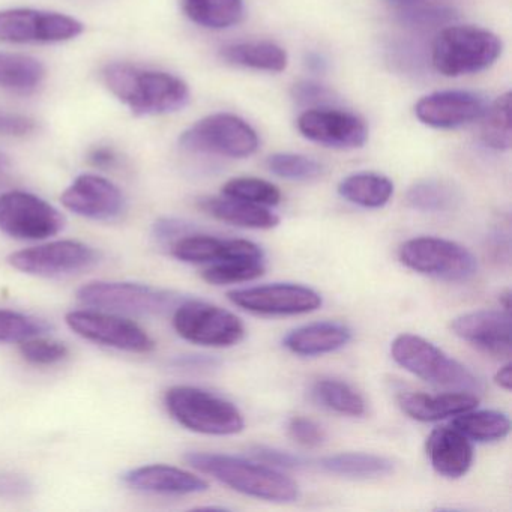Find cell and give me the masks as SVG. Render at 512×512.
Instances as JSON below:
<instances>
[{
    "label": "cell",
    "mask_w": 512,
    "mask_h": 512,
    "mask_svg": "<svg viewBox=\"0 0 512 512\" xmlns=\"http://www.w3.org/2000/svg\"><path fill=\"white\" fill-rule=\"evenodd\" d=\"M103 80L109 91L137 116L178 112L190 101L187 83L164 71L115 62L104 68Z\"/></svg>",
    "instance_id": "obj_1"
},
{
    "label": "cell",
    "mask_w": 512,
    "mask_h": 512,
    "mask_svg": "<svg viewBox=\"0 0 512 512\" xmlns=\"http://www.w3.org/2000/svg\"><path fill=\"white\" fill-rule=\"evenodd\" d=\"M35 122L31 118L13 113H0V136H28L35 130Z\"/></svg>",
    "instance_id": "obj_45"
},
{
    "label": "cell",
    "mask_w": 512,
    "mask_h": 512,
    "mask_svg": "<svg viewBox=\"0 0 512 512\" xmlns=\"http://www.w3.org/2000/svg\"><path fill=\"white\" fill-rule=\"evenodd\" d=\"M46 329L47 326L35 317L0 308V343H22L43 334Z\"/></svg>",
    "instance_id": "obj_37"
},
{
    "label": "cell",
    "mask_w": 512,
    "mask_h": 512,
    "mask_svg": "<svg viewBox=\"0 0 512 512\" xmlns=\"http://www.w3.org/2000/svg\"><path fill=\"white\" fill-rule=\"evenodd\" d=\"M20 353L23 358L34 365H55L65 361L70 355V350L65 343L52 338H43L40 335L23 340L20 343Z\"/></svg>",
    "instance_id": "obj_38"
},
{
    "label": "cell",
    "mask_w": 512,
    "mask_h": 512,
    "mask_svg": "<svg viewBox=\"0 0 512 512\" xmlns=\"http://www.w3.org/2000/svg\"><path fill=\"white\" fill-rule=\"evenodd\" d=\"M479 397L472 392L454 391L445 394L401 392L398 406L409 418L419 422H437L454 418L467 410L476 409Z\"/></svg>",
    "instance_id": "obj_22"
},
{
    "label": "cell",
    "mask_w": 512,
    "mask_h": 512,
    "mask_svg": "<svg viewBox=\"0 0 512 512\" xmlns=\"http://www.w3.org/2000/svg\"><path fill=\"white\" fill-rule=\"evenodd\" d=\"M172 254L176 259L193 265H214L227 260H265L259 245L247 239H221L202 233H188L173 242Z\"/></svg>",
    "instance_id": "obj_19"
},
{
    "label": "cell",
    "mask_w": 512,
    "mask_h": 512,
    "mask_svg": "<svg viewBox=\"0 0 512 512\" xmlns=\"http://www.w3.org/2000/svg\"><path fill=\"white\" fill-rule=\"evenodd\" d=\"M488 104L481 95L467 91L434 92L416 103L415 115L422 124L437 130H457L479 121Z\"/></svg>",
    "instance_id": "obj_16"
},
{
    "label": "cell",
    "mask_w": 512,
    "mask_h": 512,
    "mask_svg": "<svg viewBox=\"0 0 512 512\" xmlns=\"http://www.w3.org/2000/svg\"><path fill=\"white\" fill-rule=\"evenodd\" d=\"M179 337L203 347H232L245 337V326L232 311L197 299H185L173 310Z\"/></svg>",
    "instance_id": "obj_8"
},
{
    "label": "cell",
    "mask_w": 512,
    "mask_h": 512,
    "mask_svg": "<svg viewBox=\"0 0 512 512\" xmlns=\"http://www.w3.org/2000/svg\"><path fill=\"white\" fill-rule=\"evenodd\" d=\"M494 382H496L497 386L505 389V391H511L512 389V368L509 362H506L503 367H500L497 370V373L494 374Z\"/></svg>",
    "instance_id": "obj_48"
},
{
    "label": "cell",
    "mask_w": 512,
    "mask_h": 512,
    "mask_svg": "<svg viewBox=\"0 0 512 512\" xmlns=\"http://www.w3.org/2000/svg\"><path fill=\"white\" fill-rule=\"evenodd\" d=\"M298 130L305 139L326 148L358 149L367 143L365 122L353 113L334 107H314L302 113Z\"/></svg>",
    "instance_id": "obj_15"
},
{
    "label": "cell",
    "mask_w": 512,
    "mask_h": 512,
    "mask_svg": "<svg viewBox=\"0 0 512 512\" xmlns=\"http://www.w3.org/2000/svg\"><path fill=\"white\" fill-rule=\"evenodd\" d=\"M292 98L301 106L326 107L331 106L337 95L328 86L313 80H301L292 88Z\"/></svg>",
    "instance_id": "obj_39"
},
{
    "label": "cell",
    "mask_w": 512,
    "mask_h": 512,
    "mask_svg": "<svg viewBox=\"0 0 512 512\" xmlns=\"http://www.w3.org/2000/svg\"><path fill=\"white\" fill-rule=\"evenodd\" d=\"M386 2H388V4L394 5V7L409 10V8L418 7V5H421L424 0H386Z\"/></svg>",
    "instance_id": "obj_50"
},
{
    "label": "cell",
    "mask_w": 512,
    "mask_h": 512,
    "mask_svg": "<svg viewBox=\"0 0 512 512\" xmlns=\"http://www.w3.org/2000/svg\"><path fill=\"white\" fill-rule=\"evenodd\" d=\"M43 64L37 59L23 55L0 53V88L29 92L43 82Z\"/></svg>",
    "instance_id": "obj_32"
},
{
    "label": "cell",
    "mask_w": 512,
    "mask_h": 512,
    "mask_svg": "<svg viewBox=\"0 0 512 512\" xmlns=\"http://www.w3.org/2000/svg\"><path fill=\"white\" fill-rule=\"evenodd\" d=\"M502 41L478 26H449L433 43L431 62L445 77L470 76L490 68L502 55Z\"/></svg>",
    "instance_id": "obj_5"
},
{
    "label": "cell",
    "mask_w": 512,
    "mask_h": 512,
    "mask_svg": "<svg viewBox=\"0 0 512 512\" xmlns=\"http://www.w3.org/2000/svg\"><path fill=\"white\" fill-rule=\"evenodd\" d=\"M10 167V158H8L7 155H4L2 154V152H0V179L4 178V176L7 175L8 170H10Z\"/></svg>",
    "instance_id": "obj_51"
},
{
    "label": "cell",
    "mask_w": 512,
    "mask_h": 512,
    "mask_svg": "<svg viewBox=\"0 0 512 512\" xmlns=\"http://www.w3.org/2000/svg\"><path fill=\"white\" fill-rule=\"evenodd\" d=\"M250 455L254 460L278 470H296L310 466V463L301 455L281 451V449L271 448V446H254L251 449Z\"/></svg>",
    "instance_id": "obj_40"
},
{
    "label": "cell",
    "mask_w": 512,
    "mask_h": 512,
    "mask_svg": "<svg viewBox=\"0 0 512 512\" xmlns=\"http://www.w3.org/2000/svg\"><path fill=\"white\" fill-rule=\"evenodd\" d=\"M233 305L257 316L283 317L313 313L322 307V296L311 287L293 283L263 284L232 290Z\"/></svg>",
    "instance_id": "obj_13"
},
{
    "label": "cell",
    "mask_w": 512,
    "mask_h": 512,
    "mask_svg": "<svg viewBox=\"0 0 512 512\" xmlns=\"http://www.w3.org/2000/svg\"><path fill=\"white\" fill-rule=\"evenodd\" d=\"M338 194L361 208L379 209L388 205L394 194V184L391 179L379 173H353L340 182Z\"/></svg>",
    "instance_id": "obj_27"
},
{
    "label": "cell",
    "mask_w": 512,
    "mask_h": 512,
    "mask_svg": "<svg viewBox=\"0 0 512 512\" xmlns=\"http://www.w3.org/2000/svg\"><path fill=\"white\" fill-rule=\"evenodd\" d=\"M323 472L349 479L382 478L394 472V463L383 455L368 452H341L316 461Z\"/></svg>",
    "instance_id": "obj_26"
},
{
    "label": "cell",
    "mask_w": 512,
    "mask_h": 512,
    "mask_svg": "<svg viewBox=\"0 0 512 512\" xmlns=\"http://www.w3.org/2000/svg\"><path fill=\"white\" fill-rule=\"evenodd\" d=\"M173 364L184 370H206L218 365V361L206 355H181L173 361Z\"/></svg>",
    "instance_id": "obj_46"
},
{
    "label": "cell",
    "mask_w": 512,
    "mask_h": 512,
    "mask_svg": "<svg viewBox=\"0 0 512 512\" xmlns=\"http://www.w3.org/2000/svg\"><path fill=\"white\" fill-rule=\"evenodd\" d=\"M199 206L215 220L242 229L271 230L280 224L278 215L266 206L254 205L232 197H205L200 200Z\"/></svg>",
    "instance_id": "obj_24"
},
{
    "label": "cell",
    "mask_w": 512,
    "mask_h": 512,
    "mask_svg": "<svg viewBox=\"0 0 512 512\" xmlns=\"http://www.w3.org/2000/svg\"><path fill=\"white\" fill-rule=\"evenodd\" d=\"M64 229L61 212L26 191L0 194V232L20 241H44Z\"/></svg>",
    "instance_id": "obj_10"
},
{
    "label": "cell",
    "mask_w": 512,
    "mask_h": 512,
    "mask_svg": "<svg viewBox=\"0 0 512 512\" xmlns=\"http://www.w3.org/2000/svg\"><path fill=\"white\" fill-rule=\"evenodd\" d=\"M83 25L65 14L50 11H0V41L13 44L62 43L79 37Z\"/></svg>",
    "instance_id": "obj_14"
},
{
    "label": "cell",
    "mask_w": 512,
    "mask_h": 512,
    "mask_svg": "<svg viewBox=\"0 0 512 512\" xmlns=\"http://www.w3.org/2000/svg\"><path fill=\"white\" fill-rule=\"evenodd\" d=\"M311 397L320 406L344 416L359 418L367 413L361 392L344 380L322 377L311 386Z\"/></svg>",
    "instance_id": "obj_29"
},
{
    "label": "cell",
    "mask_w": 512,
    "mask_h": 512,
    "mask_svg": "<svg viewBox=\"0 0 512 512\" xmlns=\"http://www.w3.org/2000/svg\"><path fill=\"white\" fill-rule=\"evenodd\" d=\"M350 340L352 331L349 326L338 322H316L293 329L283 338V344L293 355L313 358L337 352Z\"/></svg>",
    "instance_id": "obj_23"
},
{
    "label": "cell",
    "mask_w": 512,
    "mask_h": 512,
    "mask_svg": "<svg viewBox=\"0 0 512 512\" xmlns=\"http://www.w3.org/2000/svg\"><path fill=\"white\" fill-rule=\"evenodd\" d=\"M188 19L206 29L233 28L244 19V0H182Z\"/></svg>",
    "instance_id": "obj_28"
},
{
    "label": "cell",
    "mask_w": 512,
    "mask_h": 512,
    "mask_svg": "<svg viewBox=\"0 0 512 512\" xmlns=\"http://www.w3.org/2000/svg\"><path fill=\"white\" fill-rule=\"evenodd\" d=\"M185 151L248 158L259 149V136L248 122L232 113H217L194 124L179 139Z\"/></svg>",
    "instance_id": "obj_9"
},
{
    "label": "cell",
    "mask_w": 512,
    "mask_h": 512,
    "mask_svg": "<svg viewBox=\"0 0 512 512\" xmlns=\"http://www.w3.org/2000/svg\"><path fill=\"white\" fill-rule=\"evenodd\" d=\"M65 208L83 218L112 221L125 209L122 191L109 179L98 175H82L64 191L61 197Z\"/></svg>",
    "instance_id": "obj_17"
},
{
    "label": "cell",
    "mask_w": 512,
    "mask_h": 512,
    "mask_svg": "<svg viewBox=\"0 0 512 512\" xmlns=\"http://www.w3.org/2000/svg\"><path fill=\"white\" fill-rule=\"evenodd\" d=\"M431 467L443 478H463L473 464L472 440L455 427H437L425 443Z\"/></svg>",
    "instance_id": "obj_21"
},
{
    "label": "cell",
    "mask_w": 512,
    "mask_h": 512,
    "mask_svg": "<svg viewBox=\"0 0 512 512\" xmlns=\"http://www.w3.org/2000/svg\"><path fill=\"white\" fill-rule=\"evenodd\" d=\"M34 493V484L28 476L17 472H0V499H26Z\"/></svg>",
    "instance_id": "obj_42"
},
{
    "label": "cell",
    "mask_w": 512,
    "mask_h": 512,
    "mask_svg": "<svg viewBox=\"0 0 512 512\" xmlns=\"http://www.w3.org/2000/svg\"><path fill=\"white\" fill-rule=\"evenodd\" d=\"M266 167L275 176L287 181L305 182L320 178L323 164L299 154H274L266 160Z\"/></svg>",
    "instance_id": "obj_36"
},
{
    "label": "cell",
    "mask_w": 512,
    "mask_h": 512,
    "mask_svg": "<svg viewBox=\"0 0 512 512\" xmlns=\"http://www.w3.org/2000/svg\"><path fill=\"white\" fill-rule=\"evenodd\" d=\"M391 356L404 370L431 385L476 395L484 391V383L472 370L419 335L395 337Z\"/></svg>",
    "instance_id": "obj_3"
},
{
    "label": "cell",
    "mask_w": 512,
    "mask_h": 512,
    "mask_svg": "<svg viewBox=\"0 0 512 512\" xmlns=\"http://www.w3.org/2000/svg\"><path fill=\"white\" fill-rule=\"evenodd\" d=\"M404 23L410 26H437L448 23L449 20L454 19V13L446 8H418L413 7L404 11L401 16Z\"/></svg>",
    "instance_id": "obj_43"
},
{
    "label": "cell",
    "mask_w": 512,
    "mask_h": 512,
    "mask_svg": "<svg viewBox=\"0 0 512 512\" xmlns=\"http://www.w3.org/2000/svg\"><path fill=\"white\" fill-rule=\"evenodd\" d=\"M451 331L470 346L496 356L511 355V317L505 310H476L451 322Z\"/></svg>",
    "instance_id": "obj_18"
},
{
    "label": "cell",
    "mask_w": 512,
    "mask_h": 512,
    "mask_svg": "<svg viewBox=\"0 0 512 512\" xmlns=\"http://www.w3.org/2000/svg\"><path fill=\"white\" fill-rule=\"evenodd\" d=\"M223 196L244 200L254 205L277 206L281 202V191L277 185L259 178H235L221 188Z\"/></svg>",
    "instance_id": "obj_35"
},
{
    "label": "cell",
    "mask_w": 512,
    "mask_h": 512,
    "mask_svg": "<svg viewBox=\"0 0 512 512\" xmlns=\"http://www.w3.org/2000/svg\"><path fill=\"white\" fill-rule=\"evenodd\" d=\"M452 427L476 443H493L508 437L511 421L508 415L497 410H467L454 416Z\"/></svg>",
    "instance_id": "obj_30"
},
{
    "label": "cell",
    "mask_w": 512,
    "mask_h": 512,
    "mask_svg": "<svg viewBox=\"0 0 512 512\" xmlns=\"http://www.w3.org/2000/svg\"><path fill=\"white\" fill-rule=\"evenodd\" d=\"M220 56L226 64L268 73H281L289 64L286 50L271 41L229 44L221 49Z\"/></svg>",
    "instance_id": "obj_25"
},
{
    "label": "cell",
    "mask_w": 512,
    "mask_h": 512,
    "mask_svg": "<svg viewBox=\"0 0 512 512\" xmlns=\"http://www.w3.org/2000/svg\"><path fill=\"white\" fill-rule=\"evenodd\" d=\"M196 227L188 221L179 220V218H160L154 224V236L160 242H175L182 236L193 233Z\"/></svg>",
    "instance_id": "obj_44"
},
{
    "label": "cell",
    "mask_w": 512,
    "mask_h": 512,
    "mask_svg": "<svg viewBox=\"0 0 512 512\" xmlns=\"http://www.w3.org/2000/svg\"><path fill=\"white\" fill-rule=\"evenodd\" d=\"M305 65H307L308 70L313 71V73H325L328 70V61L323 58L319 53H310L305 58Z\"/></svg>",
    "instance_id": "obj_49"
},
{
    "label": "cell",
    "mask_w": 512,
    "mask_h": 512,
    "mask_svg": "<svg viewBox=\"0 0 512 512\" xmlns=\"http://www.w3.org/2000/svg\"><path fill=\"white\" fill-rule=\"evenodd\" d=\"M499 301L500 305H502V310L509 311V307H511V292L505 290V292L500 295Z\"/></svg>",
    "instance_id": "obj_52"
},
{
    "label": "cell",
    "mask_w": 512,
    "mask_h": 512,
    "mask_svg": "<svg viewBox=\"0 0 512 512\" xmlns=\"http://www.w3.org/2000/svg\"><path fill=\"white\" fill-rule=\"evenodd\" d=\"M100 254L91 245L80 241H55L16 251L8 263L17 271L37 277H64L92 268Z\"/></svg>",
    "instance_id": "obj_12"
},
{
    "label": "cell",
    "mask_w": 512,
    "mask_h": 512,
    "mask_svg": "<svg viewBox=\"0 0 512 512\" xmlns=\"http://www.w3.org/2000/svg\"><path fill=\"white\" fill-rule=\"evenodd\" d=\"M122 481L133 490L163 496H188L209 488L208 482L200 476L167 464H148L128 470L122 475Z\"/></svg>",
    "instance_id": "obj_20"
},
{
    "label": "cell",
    "mask_w": 512,
    "mask_h": 512,
    "mask_svg": "<svg viewBox=\"0 0 512 512\" xmlns=\"http://www.w3.org/2000/svg\"><path fill=\"white\" fill-rule=\"evenodd\" d=\"M77 299L83 305L110 313L157 316L175 310L187 298L146 284L92 281L80 287Z\"/></svg>",
    "instance_id": "obj_7"
},
{
    "label": "cell",
    "mask_w": 512,
    "mask_h": 512,
    "mask_svg": "<svg viewBox=\"0 0 512 512\" xmlns=\"http://www.w3.org/2000/svg\"><path fill=\"white\" fill-rule=\"evenodd\" d=\"M89 160H91L94 166L101 167V169H109V167L115 166L118 157H116L115 151H112V149L97 148L91 152Z\"/></svg>",
    "instance_id": "obj_47"
},
{
    "label": "cell",
    "mask_w": 512,
    "mask_h": 512,
    "mask_svg": "<svg viewBox=\"0 0 512 512\" xmlns=\"http://www.w3.org/2000/svg\"><path fill=\"white\" fill-rule=\"evenodd\" d=\"M511 94L500 95L491 106L487 107L481 121V140L487 148L493 151L505 152L511 149L512 133L511 118Z\"/></svg>",
    "instance_id": "obj_33"
},
{
    "label": "cell",
    "mask_w": 512,
    "mask_h": 512,
    "mask_svg": "<svg viewBox=\"0 0 512 512\" xmlns=\"http://www.w3.org/2000/svg\"><path fill=\"white\" fill-rule=\"evenodd\" d=\"M265 269V260H227L206 268L202 277L214 286H229L257 280L265 274Z\"/></svg>",
    "instance_id": "obj_34"
},
{
    "label": "cell",
    "mask_w": 512,
    "mask_h": 512,
    "mask_svg": "<svg viewBox=\"0 0 512 512\" xmlns=\"http://www.w3.org/2000/svg\"><path fill=\"white\" fill-rule=\"evenodd\" d=\"M68 328L79 337L103 346L130 353H149L155 349L151 335L127 317L103 310H77L65 316Z\"/></svg>",
    "instance_id": "obj_11"
},
{
    "label": "cell",
    "mask_w": 512,
    "mask_h": 512,
    "mask_svg": "<svg viewBox=\"0 0 512 512\" xmlns=\"http://www.w3.org/2000/svg\"><path fill=\"white\" fill-rule=\"evenodd\" d=\"M164 404L179 425L194 433L233 436L245 428L244 415L232 401L196 386H173Z\"/></svg>",
    "instance_id": "obj_4"
},
{
    "label": "cell",
    "mask_w": 512,
    "mask_h": 512,
    "mask_svg": "<svg viewBox=\"0 0 512 512\" xmlns=\"http://www.w3.org/2000/svg\"><path fill=\"white\" fill-rule=\"evenodd\" d=\"M460 200V191L454 185L436 179L416 182L406 194V202L410 208L428 214L452 211L457 208Z\"/></svg>",
    "instance_id": "obj_31"
},
{
    "label": "cell",
    "mask_w": 512,
    "mask_h": 512,
    "mask_svg": "<svg viewBox=\"0 0 512 512\" xmlns=\"http://www.w3.org/2000/svg\"><path fill=\"white\" fill-rule=\"evenodd\" d=\"M289 436L305 448H317L325 442L326 434L313 419L304 418V416H295L290 419L287 425Z\"/></svg>",
    "instance_id": "obj_41"
},
{
    "label": "cell",
    "mask_w": 512,
    "mask_h": 512,
    "mask_svg": "<svg viewBox=\"0 0 512 512\" xmlns=\"http://www.w3.org/2000/svg\"><path fill=\"white\" fill-rule=\"evenodd\" d=\"M185 460L194 469L220 481L245 496L275 503L299 499V485L281 470L235 455L215 452H188Z\"/></svg>",
    "instance_id": "obj_2"
},
{
    "label": "cell",
    "mask_w": 512,
    "mask_h": 512,
    "mask_svg": "<svg viewBox=\"0 0 512 512\" xmlns=\"http://www.w3.org/2000/svg\"><path fill=\"white\" fill-rule=\"evenodd\" d=\"M398 259L410 271L446 283H466L478 274V260L466 247L434 236L403 242Z\"/></svg>",
    "instance_id": "obj_6"
}]
</instances>
